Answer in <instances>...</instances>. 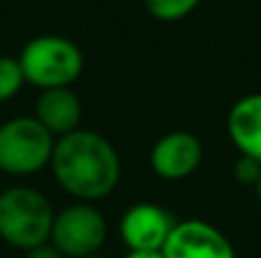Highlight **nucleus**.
<instances>
[{"instance_id": "f257e3e1", "label": "nucleus", "mask_w": 261, "mask_h": 258, "mask_svg": "<svg viewBox=\"0 0 261 258\" xmlns=\"http://www.w3.org/2000/svg\"><path fill=\"white\" fill-rule=\"evenodd\" d=\"M50 169L62 190L83 204L108 197L122 176L115 146L103 135L83 128L55 140Z\"/></svg>"}, {"instance_id": "f03ea898", "label": "nucleus", "mask_w": 261, "mask_h": 258, "mask_svg": "<svg viewBox=\"0 0 261 258\" xmlns=\"http://www.w3.org/2000/svg\"><path fill=\"white\" fill-rule=\"evenodd\" d=\"M55 210L35 187L16 185L0 192V238L16 249L30 251L50 242Z\"/></svg>"}, {"instance_id": "7ed1b4c3", "label": "nucleus", "mask_w": 261, "mask_h": 258, "mask_svg": "<svg viewBox=\"0 0 261 258\" xmlns=\"http://www.w3.org/2000/svg\"><path fill=\"white\" fill-rule=\"evenodd\" d=\"M18 64L25 82L44 89L71 87L81 78L85 59L71 39L60 35H39L23 46Z\"/></svg>"}, {"instance_id": "20e7f679", "label": "nucleus", "mask_w": 261, "mask_h": 258, "mask_svg": "<svg viewBox=\"0 0 261 258\" xmlns=\"http://www.w3.org/2000/svg\"><path fill=\"white\" fill-rule=\"evenodd\" d=\"M55 137L35 117H14L0 126V172L30 176L50 167Z\"/></svg>"}, {"instance_id": "39448f33", "label": "nucleus", "mask_w": 261, "mask_h": 258, "mask_svg": "<svg viewBox=\"0 0 261 258\" xmlns=\"http://www.w3.org/2000/svg\"><path fill=\"white\" fill-rule=\"evenodd\" d=\"M108 238V224L94 204L67 206L55 213L50 245H55L67 258H90L96 256Z\"/></svg>"}, {"instance_id": "423d86ee", "label": "nucleus", "mask_w": 261, "mask_h": 258, "mask_svg": "<svg viewBox=\"0 0 261 258\" xmlns=\"http://www.w3.org/2000/svg\"><path fill=\"white\" fill-rule=\"evenodd\" d=\"M174 227L176 219L172 213L156 204L142 201L130 206L122 215L119 238L128 251H161Z\"/></svg>"}, {"instance_id": "0eeeda50", "label": "nucleus", "mask_w": 261, "mask_h": 258, "mask_svg": "<svg viewBox=\"0 0 261 258\" xmlns=\"http://www.w3.org/2000/svg\"><path fill=\"white\" fill-rule=\"evenodd\" d=\"M161 251L165 258H236L229 238L204 219L176 222Z\"/></svg>"}, {"instance_id": "6e6552de", "label": "nucleus", "mask_w": 261, "mask_h": 258, "mask_svg": "<svg viewBox=\"0 0 261 258\" xmlns=\"http://www.w3.org/2000/svg\"><path fill=\"white\" fill-rule=\"evenodd\" d=\"M204 146L197 135L188 131H172L163 135L151 149V169L165 181L188 178L202 165Z\"/></svg>"}, {"instance_id": "1a4fd4ad", "label": "nucleus", "mask_w": 261, "mask_h": 258, "mask_svg": "<svg viewBox=\"0 0 261 258\" xmlns=\"http://www.w3.org/2000/svg\"><path fill=\"white\" fill-rule=\"evenodd\" d=\"M32 117H35L55 140H60V137H64L81 128L83 103L71 87L44 89L35 103V114H32Z\"/></svg>"}, {"instance_id": "9d476101", "label": "nucleus", "mask_w": 261, "mask_h": 258, "mask_svg": "<svg viewBox=\"0 0 261 258\" xmlns=\"http://www.w3.org/2000/svg\"><path fill=\"white\" fill-rule=\"evenodd\" d=\"M227 133L241 155L261 163V91L236 101L227 117Z\"/></svg>"}, {"instance_id": "9b49d317", "label": "nucleus", "mask_w": 261, "mask_h": 258, "mask_svg": "<svg viewBox=\"0 0 261 258\" xmlns=\"http://www.w3.org/2000/svg\"><path fill=\"white\" fill-rule=\"evenodd\" d=\"M199 3L202 0H144V7L158 21L174 23L193 14L199 7Z\"/></svg>"}, {"instance_id": "f8f14e48", "label": "nucleus", "mask_w": 261, "mask_h": 258, "mask_svg": "<svg viewBox=\"0 0 261 258\" xmlns=\"http://www.w3.org/2000/svg\"><path fill=\"white\" fill-rule=\"evenodd\" d=\"M25 85L18 57H9V55H0V103L14 99Z\"/></svg>"}, {"instance_id": "ddd939ff", "label": "nucleus", "mask_w": 261, "mask_h": 258, "mask_svg": "<svg viewBox=\"0 0 261 258\" xmlns=\"http://www.w3.org/2000/svg\"><path fill=\"white\" fill-rule=\"evenodd\" d=\"M261 176V163L248 155H239V160L234 163V178L241 185H257Z\"/></svg>"}, {"instance_id": "4468645a", "label": "nucleus", "mask_w": 261, "mask_h": 258, "mask_svg": "<svg viewBox=\"0 0 261 258\" xmlns=\"http://www.w3.org/2000/svg\"><path fill=\"white\" fill-rule=\"evenodd\" d=\"M25 258H67V256H64L55 245L44 242V245L35 247V249H30V251H25Z\"/></svg>"}, {"instance_id": "2eb2a0df", "label": "nucleus", "mask_w": 261, "mask_h": 258, "mask_svg": "<svg viewBox=\"0 0 261 258\" xmlns=\"http://www.w3.org/2000/svg\"><path fill=\"white\" fill-rule=\"evenodd\" d=\"M124 258H165L163 251H126Z\"/></svg>"}, {"instance_id": "dca6fc26", "label": "nucleus", "mask_w": 261, "mask_h": 258, "mask_svg": "<svg viewBox=\"0 0 261 258\" xmlns=\"http://www.w3.org/2000/svg\"><path fill=\"white\" fill-rule=\"evenodd\" d=\"M254 187H257V195H259V201H261V176H259V181H257V185Z\"/></svg>"}, {"instance_id": "f3484780", "label": "nucleus", "mask_w": 261, "mask_h": 258, "mask_svg": "<svg viewBox=\"0 0 261 258\" xmlns=\"http://www.w3.org/2000/svg\"><path fill=\"white\" fill-rule=\"evenodd\" d=\"M90 258H103V256H99V254H96V256H90Z\"/></svg>"}]
</instances>
